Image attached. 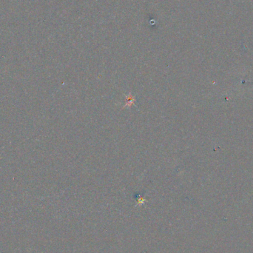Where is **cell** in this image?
Returning <instances> with one entry per match:
<instances>
[{
	"instance_id": "6da1fadb",
	"label": "cell",
	"mask_w": 253,
	"mask_h": 253,
	"mask_svg": "<svg viewBox=\"0 0 253 253\" xmlns=\"http://www.w3.org/2000/svg\"><path fill=\"white\" fill-rule=\"evenodd\" d=\"M134 101H135V98L130 93L128 96H126V104L124 107H130L131 105H133Z\"/></svg>"
}]
</instances>
